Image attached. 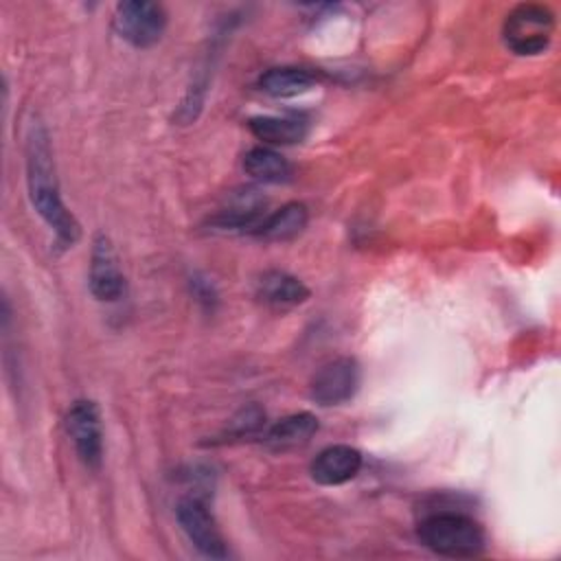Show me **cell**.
Wrapping results in <instances>:
<instances>
[{
	"mask_svg": "<svg viewBox=\"0 0 561 561\" xmlns=\"http://www.w3.org/2000/svg\"><path fill=\"white\" fill-rule=\"evenodd\" d=\"M554 33V15L543 4H519L515 7L502 26V39L515 55L530 57L539 55L550 46Z\"/></svg>",
	"mask_w": 561,
	"mask_h": 561,
	"instance_id": "obj_3",
	"label": "cell"
},
{
	"mask_svg": "<svg viewBox=\"0 0 561 561\" xmlns=\"http://www.w3.org/2000/svg\"><path fill=\"white\" fill-rule=\"evenodd\" d=\"M243 169L250 178L265 184H283L291 180V164L270 147H252L243 156Z\"/></svg>",
	"mask_w": 561,
	"mask_h": 561,
	"instance_id": "obj_14",
	"label": "cell"
},
{
	"mask_svg": "<svg viewBox=\"0 0 561 561\" xmlns=\"http://www.w3.org/2000/svg\"><path fill=\"white\" fill-rule=\"evenodd\" d=\"M26 182L33 208L55 230L57 239L64 245L77 243V239L81 237V228L61 202L55 167L50 160L48 136L42 127H33L26 140Z\"/></svg>",
	"mask_w": 561,
	"mask_h": 561,
	"instance_id": "obj_1",
	"label": "cell"
},
{
	"mask_svg": "<svg viewBox=\"0 0 561 561\" xmlns=\"http://www.w3.org/2000/svg\"><path fill=\"white\" fill-rule=\"evenodd\" d=\"M307 219H309L307 206L300 202H289L276 208L274 213L263 215V219L256 224L252 234L267 241H287L298 237L305 230Z\"/></svg>",
	"mask_w": 561,
	"mask_h": 561,
	"instance_id": "obj_11",
	"label": "cell"
},
{
	"mask_svg": "<svg viewBox=\"0 0 561 561\" xmlns=\"http://www.w3.org/2000/svg\"><path fill=\"white\" fill-rule=\"evenodd\" d=\"M318 432V419L311 412H296L274 423L265 436L272 449H291L311 440Z\"/></svg>",
	"mask_w": 561,
	"mask_h": 561,
	"instance_id": "obj_13",
	"label": "cell"
},
{
	"mask_svg": "<svg viewBox=\"0 0 561 561\" xmlns=\"http://www.w3.org/2000/svg\"><path fill=\"white\" fill-rule=\"evenodd\" d=\"M263 421H265V414L261 412V408L248 405V408H243V410L232 419V423H230V436H237V438L250 436V434H254V432L263 425Z\"/></svg>",
	"mask_w": 561,
	"mask_h": 561,
	"instance_id": "obj_16",
	"label": "cell"
},
{
	"mask_svg": "<svg viewBox=\"0 0 561 561\" xmlns=\"http://www.w3.org/2000/svg\"><path fill=\"white\" fill-rule=\"evenodd\" d=\"M359 386V364L353 357H335L322 364L309 383V394L320 405L348 401Z\"/></svg>",
	"mask_w": 561,
	"mask_h": 561,
	"instance_id": "obj_6",
	"label": "cell"
},
{
	"mask_svg": "<svg viewBox=\"0 0 561 561\" xmlns=\"http://www.w3.org/2000/svg\"><path fill=\"white\" fill-rule=\"evenodd\" d=\"M175 517L180 522V528L188 537V541L202 554H206L210 559H226L228 557L226 541H224L213 515L204 506V502H199L197 497L182 500L175 508Z\"/></svg>",
	"mask_w": 561,
	"mask_h": 561,
	"instance_id": "obj_7",
	"label": "cell"
},
{
	"mask_svg": "<svg viewBox=\"0 0 561 561\" xmlns=\"http://www.w3.org/2000/svg\"><path fill=\"white\" fill-rule=\"evenodd\" d=\"M362 469V454L351 445L324 447L309 467L311 478L322 486H337L353 480Z\"/></svg>",
	"mask_w": 561,
	"mask_h": 561,
	"instance_id": "obj_9",
	"label": "cell"
},
{
	"mask_svg": "<svg viewBox=\"0 0 561 561\" xmlns=\"http://www.w3.org/2000/svg\"><path fill=\"white\" fill-rule=\"evenodd\" d=\"M256 296L272 309H291L309 298V289L296 276L280 270H270L261 276Z\"/></svg>",
	"mask_w": 561,
	"mask_h": 561,
	"instance_id": "obj_10",
	"label": "cell"
},
{
	"mask_svg": "<svg viewBox=\"0 0 561 561\" xmlns=\"http://www.w3.org/2000/svg\"><path fill=\"white\" fill-rule=\"evenodd\" d=\"M114 26L131 46L149 48L162 37L167 28V13L158 2L127 0L116 7Z\"/></svg>",
	"mask_w": 561,
	"mask_h": 561,
	"instance_id": "obj_4",
	"label": "cell"
},
{
	"mask_svg": "<svg viewBox=\"0 0 561 561\" xmlns=\"http://www.w3.org/2000/svg\"><path fill=\"white\" fill-rule=\"evenodd\" d=\"M66 432L79 460L96 471L103 462V425L96 403L85 399L75 401L66 414Z\"/></svg>",
	"mask_w": 561,
	"mask_h": 561,
	"instance_id": "obj_5",
	"label": "cell"
},
{
	"mask_svg": "<svg viewBox=\"0 0 561 561\" xmlns=\"http://www.w3.org/2000/svg\"><path fill=\"white\" fill-rule=\"evenodd\" d=\"M250 131L270 145H296L307 136V123L289 116H254L248 121Z\"/></svg>",
	"mask_w": 561,
	"mask_h": 561,
	"instance_id": "obj_15",
	"label": "cell"
},
{
	"mask_svg": "<svg viewBox=\"0 0 561 561\" xmlns=\"http://www.w3.org/2000/svg\"><path fill=\"white\" fill-rule=\"evenodd\" d=\"M316 81H318L316 75H311L305 68L278 66V68H270L267 72H263L259 79V85L270 96L291 99V96L309 92L316 85Z\"/></svg>",
	"mask_w": 561,
	"mask_h": 561,
	"instance_id": "obj_12",
	"label": "cell"
},
{
	"mask_svg": "<svg viewBox=\"0 0 561 561\" xmlns=\"http://www.w3.org/2000/svg\"><path fill=\"white\" fill-rule=\"evenodd\" d=\"M419 541L434 554L449 559H473L484 552V530L476 519L454 511L423 517L416 528Z\"/></svg>",
	"mask_w": 561,
	"mask_h": 561,
	"instance_id": "obj_2",
	"label": "cell"
},
{
	"mask_svg": "<svg viewBox=\"0 0 561 561\" xmlns=\"http://www.w3.org/2000/svg\"><path fill=\"white\" fill-rule=\"evenodd\" d=\"M90 291L99 300H118L125 291V278L118 267L116 252L105 234H96L92 243V254H90V274H88Z\"/></svg>",
	"mask_w": 561,
	"mask_h": 561,
	"instance_id": "obj_8",
	"label": "cell"
}]
</instances>
